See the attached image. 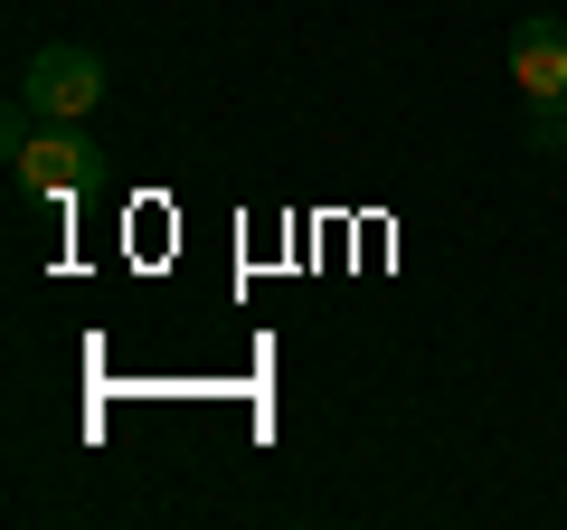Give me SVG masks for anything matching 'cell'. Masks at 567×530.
Here are the masks:
<instances>
[{
    "instance_id": "2",
    "label": "cell",
    "mask_w": 567,
    "mask_h": 530,
    "mask_svg": "<svg viewBox=\"0 0 567 530\" xmlns=\"http://www.w3.org/2000/svg\"><path fill=\"white\" fill-rule=\"evenodd\" d=\"M20 95L39 104V123H85L104 104V58L76 48V39H58V48H39V58L20 67Z\"/></svg>"
},
{
    "instance_id": "3",
    "label": "cell",
    "mask_w": 567,
    "mask_h": 530,
    "mask_svg": "<svg viewBox=\"0 0 567 530\" xmlns=\"http://www.w3.org/2000/svg\"><path fill=\"white\" fill-rule=\"evenodd\" d=\"M10 162H20V190H29V200H76V190H95L104 152L85 143L76 123H29L20 143H10Z\"/></svg>"
},
{
    "instance_id": "1",
    "label": "cell",
    "mask_w": 567,
    "mask_h": 530,
    "mask_svg": "<svg viewBox=\"0 0 567 530\" xmlns=\"http://www.w3.org/2000/svg\"><path fill=\"white\" fill-rule=\"evenodd\" d=\"M511 85L529 104V143L567 152V20H520L511 39Z\"/></svg>"
}]
</instances>
